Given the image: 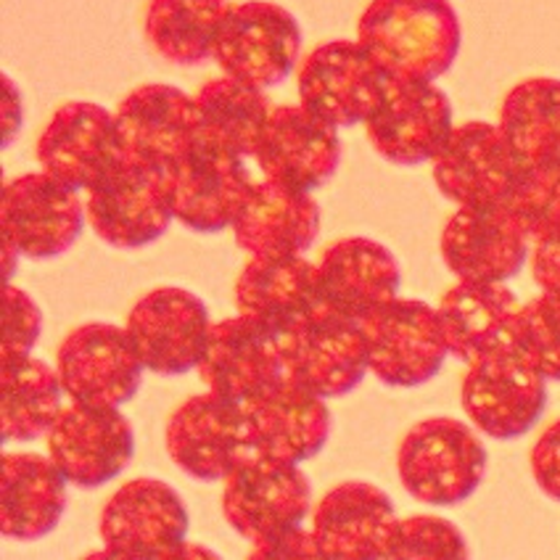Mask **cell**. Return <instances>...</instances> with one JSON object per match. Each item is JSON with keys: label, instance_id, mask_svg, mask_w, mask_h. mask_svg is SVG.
I'll list each match as a JSON object with an SVG mask.
<instances>
[{"label": "cell", "instance_id": "6da1fadb", "mask_svg": "<svg viewBox=\"0 0 560 560\" xmlns=\"http://www.w3.org/2000/svg\"><path fill=\"white\" fill-rule=\"evenodd\" d=\"M358 40L389 78L436 82L460 54L463 27L450 0H371Z\"/></svg>", "mask_w": 560, "mask_h": 560}, {"label": "cell", "instance_id": "7a4b0ae2", "mask_svg": "<svg viewBox=\"0 0 560 560\" xmlns=\"http://www.w3.org/2000/svg\"><path fill=\"white\" fill-rule=\"evenodd\" d=\"M487 468L489 452L479 431L457 418L420 420L397 450V474L405 492L434 508L468 502L479 492Z\"/></svg>", "mask_w": 560, "mask_h": 560}, {"label": "cell", "instance_id": "3957f363", "mask_svg": "<svg viewBox=\"0 0 560 560\" xmlns=\"http://www.w3.org/2000/svg\"><path fill=\"white\" fill-rule=\"evenodd\" d=\"M460 402L476 431L494 442H515L547 410V378L508 339L468 362Z\"/></svg>", "mask_w": 560, "mask_h": 560}, {"label": "cell", "instance_id": "277c9868", "mask_svg": "<svg viewBox=\"0 0 560 560\" xmlns=\"http://www.w3.org/2000/svg\"><path fill=\"white\" fill-rule=\"evenodd\" d=\"M164 442L172 463L203 483L225 481L259 452L246 405L214 392L196 394L177 407L167 420Z\"/></svg>", "mask_w": 560, "mask_h": 560}, {"label": "cell", "instance_id": "5b68a950", "mask_svg": "<svg viewBox=\"0 0 560 560\" xmlns=\"http://www.w3.org/2000/svg\"><path fill=\"white\" fill-rule=\"evenodd\" d=\"M188 529L186 502L162 479L122 483L101 511V539L109 558H190L199 547L186 542Z\"/></svg>", "mask_w": 560, "mask_h": 560}, {"label": "cell", "instance_id": "8992f818", "mask_svg": "<svg viewBox=\"0 0 560 560\" xmlns=\"http://www.w3.org/2000/svg\"><path fill=\"white\" fill-rule=\"evenodd\" d=\"M88 222L112 249H145L170 231L175 220L167 170L122 156L88 190Z\"/></svg>", "mask_w": 560, "mask_h": 560}, {"label": "cell", "instance_id": "52a82bcc", "mask_svg": "<svg viewBox=\"0 0 560 560\" xmlns=\"http://www.w3.org/2000/svg\"><path fill=\"white\" fill-rule=\"evenodd\" d=\"M299 56L302 27L289 9L270 0L231 3L214 43V61L222 74L267 91L289 80Z\"/></svg>", "mask_w": 560, "mask_h": 560}, {"label": "cell", "instance_id": "ba28073f", "mask_svg": "<svg viewBox=\"0 0 560 560\" xmlns=\"http://www.w3.org/2000/svg\"><path fill=\"white\" fill-rule=\"evenodd\" d=\"M392 78L360 40H330L299 63V104L336 130L365 125L384 101Z\"/></svg>", "mask_w": 560, "mask_h": 560}, {"label": "cell", "instance_id": "9c48e42d", "mask_svg": "<svg viewBox=\"0 0 560 560\" xmlns=\"http://www.w3.org/2000/svg\"><path fill=\"white\" fill-rule=\"evenodd\" d=\"M222 483L225 521L252 545L299 529L312 513L310 479L296 463L257 452Z\"/></svg>", "mask_w": 560, "mask_h": 560}, {"label": "cell", "instance_id": "30bf717a", "mask_svg": "<svg viewBox=\"0 0 560 560\" xmlns=\"http://www.w3.org/2000/svg\"><path fill=\"white\" fill-rule=\"evenodd\" d=\"M371 373L397 389L434 381L450 358L439 315L420 299H394L360 323Z\"/></svg>", "mask_w": 560, "mask_h": 560}, {"label": "cell", "instance_id": "8fae6325", "mask_svg": "<svg viewBox=\"0 0 560 560\" xmlns=\"http://www.w3.org/2000/svg\"><path fill=\"white\" fill-rule=\"evenodd\" d=\"M56 371L72 402L122 407L140 392L145 365L127 328L85 323L61 341Z\"/></svg>", "mask_w": 560, "mask_h": 560}, {"label": "cell", "instance_id": "7c38bea8", "mask_svg": "<svg viewBox=\"0 0 560 560\" xmlns=\"http://www.w3.org/2000/svg\"><path fill=\"white\" fill-rule=\"evenodd\" d=\"M125 328L145 371L175 378L199 371L212 320L207 304L194 291L162 285L132 304Z\"/></svg>", "mask_w": 560, "mask_h": 560}, {"label": "cell", "instance_id": "4fadbf2b", "mask_svg": "<svg viewBox=\"0 0 560 560\" xmlns=\"http://www.w3.org/2000/svg\"><path fill=\"white\" fill-rule=\"evenodd\" d=\"M285 375L323 399L352 394L371 373L360 323L326 307L280 334Z\"/></svg>", "mask_w": 560, "mask_h": 560}, {"label": "cell", "instance_id": "5bb4252c", "mask_svg": "<svg viewBox=\"0 0 560 560\" xmlns=\"http://www.w3.org/2000/svg\"><path fill=\"white\" fill-rule=\"evenodd\" d=\"M452 130L455 117L450 95L442 88L434 82L394 78L378 109L365 122L375 154L397 167H420L434 162Z\"/></svg>", "mask_w": 560, "mask_h": 560}, {"label": "cell", "instance_id": "9a60e30c", "mask_svg": "<svg viewBox=\"0 0 560 560\" xmlns=\"http://www.w3.org/2000/svg\"><path fill=\"white\" fill-rule=\"evenodd\" d=\"M46 442L50 460L80 489H98L114 481L136 455V431L119 407L63 405Z\"/></svg>", "mask_w": 560, "mask_h": 560}, {"label": "cell", "instance_id": "2e32d148", "mask_svg": "<svg viewBox=\"0 0 560 560\" xmlns=\"http://www.w3.org/2000/svg\"><path fill=\"white\" fill-rule=\"evenodd\" d=\"M85 220L80 190L63 186L48 172H30L5 183L0 222L24 259L61 257L78 244Z\"/></svg>", "mask_w": 560, "mask_h": 560}, {"label": "cell", "instance_id": "e0dca14e", "mask_svg": "<svg viewBox=\"0 0 560 560\" xmlns=\"http://www.w3.org/2000/svg\"><path fill=\"white\" fill-rule=\"evenodd\" d=\"M529 233L505 203L457 207L442 231V259L457 280L508 283L532 257Z\"/></svg>", "mask_w": 560, "mask_h": 560}, {"label": "cell", "instance_id": "ac0fdd59", "mask_svg": "<svg viewBox=\"0 0 560 560\" xmlns=\"http://www.w3.org/2000/svg\"><path fill=\"white\" fill-rule=\"evenodd\" d=\"M431 167L444 199L457 207H479L505 201L524 162L502 136L500 125L470 119L455 125Z\"/></svg>", "mask_w": 560, "mask_h": 560}, {"label": "cell", "instance_id": "d6986e66", "mask_svg": "<svg viewBox=\"0 0 560 560\" xmlns=\"http://www.w3.org/2000/svg\"><path fill=\"white\" fill-rule=\"evenodd\" d=\"M122 156L117 117L93 101L59 106L37 138L43 172L72 190H91Z\"/></svg>", "mask_w": 560, "mask_h": 560}, {"label": "cell", "instance_id": "ffe728a7", "mask_svg": "<svg viewBox=\"0 0 560 560\" xmlns=\"http://www.w3.org/2000/svg\"><path fill=\"white\" fill-rule=\"evenodd\" d=\"M114 117L122 154L156 170L175 167L201 140L196 98L164 82L127 93Z\"/></svg>", "mask_w": 560, "mask_h": 560}, {"label": "cell", "instance_id": "44dd1931", "mask_svg": "<svg viewBox=\"0 0 560 560\" xmlns=\"http://www.w3.org/2000/svg\"><path fill=\"white\" fill-rule=\"evenodd\" d=\"M175 220L194 233L233 228L254 188L244 159L199 140L175 167L167 170Z\"/></svg>", "mask_w": 560, "mask_h": 560}, {"label": "cell", "instance_id": "7402d4cb", "mask_svg": "<svg viewBox=\"0 0 560 560\" xmlns=\"http://www.w3.org/2000/svg\"><path fill=\"white\" fill-rule=\"evenodd\" d=\"M254 159L267 180L312 194L339 170V130L302 104L272 106Z\"/></svg>", "mask_w": 560, "mask_h": 560}, {"label": "cell", "instance_id": "603a6c76", "mask_svg": "<svg viewBox=\"0 0 560 560\" xmlns=\"http://www.w3.org/2000/svg\"><path fill=\"white\" fill-rule=\"evenodd\" d=\"M199 375L209 392L249 405L285 375L280 336L241 312L212 323Z\"/></svg>", "mask_w": 560, "mask_h": 560}, {"label": "cell", "instance_id": "cb8c5ba5", "mask_svg": "<svg viewBox=\"0 0 560 560\" xmlns=\"http://www.w3.org/2000/svg\"><path fill=\"white\" fill-rule=\"evenodd\" d=\"M397 521L384 489L368 481H343L315 505L312 534L323 558L375 560L389 556Z\"/></svg>", "mask_w": 560, "mask_h": 560}, {"label": "cell", "instance_id": "d4e9b609", "mask_svg": "<svg viewBox=\"0 0 560 560\" xmlns=\"http://www.w3.org/2000/svg\"><path fill=\"white\" fill-rule=\"evenodd\" d=\"M315 267L323 307L354 323L394 302L402 285L397 257L373 238L336 241Z\"/></svg>", "mask_w": 560, "mask_h": 560}, {"label": "cell", "instance_id": "484cf974", "mask_svg": "<svg viewBox=\"0 0 560 560\" xmlns=\"http://www.w3.org/2000/svg\"><path fill=\"white\" fill-rule=\"evenodd\" d=\"M320 207L307 190L259 180L233 222L235 244L252 257L307 254L320 233Z\"/></svg>", "mask_w": 560, "mask_h": 560}, {"label": "cell", "instance_id": "4316f807", "mask_svg": "<svg viewBox=\"0 0 560 560\" xmlns=\"http://www.w3.org/2000/svg\"><path fill=\"white\" fill-rule=\"evenodd\" d=\"M326 402L328 399L283 375L276 386L246 405L257 450L296 466L320 455L330 436Z\"/></svg>", "mask_w": 560, "mask_h": 560}, {"label": "cell", "instance_id": "83f0119b", "mask_svg": "<svg viewBox=\"0 0 560 560\" xmlns=\"http://www.w3.org/2000/svg\"><path fill=\"white\" fill-rule=\"evenodd\" d=\"M235 307L272 334H285L323 307L317 267L304 254L252 257L235 280Z\"/></svg>", "mask_w": 560, "mask_h": 560}, {"label": "cell", "instance_id": "f1b7e54d", "mask_svg": "<svg viewBox=\"0 0 560 560\" xmlns=\"http://www.w3.org/2000/svg\"><path fill=\"white\" fill-rule=\"evenodd\" d=\"M67 476L37 452H5L0 483V534L16 542L48 537L67 513Z\"/></svg>", "mask_w": 560, "mask_h": 560}, {"label": "cell", "instance_id": "f546056e", "mask_svg": "<svg viewBox=\"0 0 560 560\" xmlns=\"http://www.w3.org/2000/svg\"><path fill=\"white\" fill-rule=\"evenodd\" d=\"M518 310L521 302L505 283L457 280L436 307L450 358L470 362L511 339Z\"/></svg>", "mask_w": 560, "mask_h": 560}, {"label": "cell", "instance_id": "4dcf8cb0", "mask_svg": "<svg viewBox=\"0 0 560 560\" xmlns=\"http://www.w3.org/2000/svg\"><path fill=\"white\" fill-rule=\"evenodd\" d=\"M59 371L48 362L32 358L3 360L0 371V436L3 444L37 442L48 436L63 410Z\"/></svg>", "mask_w": 560, "mask_h": 560}, {"label": "cell", "instance_id": "1f68e13d", "mask_svg": "<svg viewBox=\"0 0 560 560\" xmlns=\"http://www.w3.org/2000/svg\"><path fill=\"white\" fill-rule=\"evenodd\" d=\"M196 109L203 143L249 159L257 154L272 106L265 91L222 74L218 80L203 82L196 93Z\"/></svg>", "mask_w": 560, "mask_h": 560}, {"label": "cell", "instance_id": "d6a6232c", "mask_svg": "<svg viewBox=\"0 0 560 560\" xmlns=\"http://www.w3.org/2000/svg\"><path fill=\"white\" fill-rule=\"evenodd\" d=\"M228 9V0H149L143 35L164 61L199 67L214 59V43Z\"/></svg>", "mask_w": 560, "mask_h": 560}, {"label": "cell", "instance_id": "836d02e7", "mask_svg": "<svg viewBox=\"0 0 560 560\" xmlns=\"http://www.w3.org/2000/svg\"><path fill=\"white\" fill-rule=\"evenodd\" d=\"M498 125L524 164L560 162V80L529 78L513 85Z\"/></svg>", "mask_w": 560, "mask_h": 560}, {"label": "cell", "instance_id": "e575fe53", "mask_svg": "<svg viewBox=\"0 0 560 560\" xmlns=\"http://www.w3.org/2000/svg\"><path fill=\"white\" fill-rule=\"evenodd\" d=\"M532 241L560 228V162L524 164L508 199L502 201Z\"/></svg>", "mask_w": 560, "mask_h": 560}, {"label": "cell", "instance_id": "d590c367", "mask_svg": "<svg viewBox=\"0 0 560 560\" xmlns=\"http://www.w3.org/2000/svg\"><path fill=\"white\" fill-rule=\"evenodd\" d=\"M511 341L547 381H560V299L542 291L521 304Z\"/></svg>", "mask_w": 560, "mask_h": 560}, {"label": "cell", "instance_id": "8d00e7d4", "mask_svg": "<svg viewBox=\"0 0 560 560\" xmlns=\"http://www.w3.org/2000/svg\"><path fill=\"white\" fill-rule=\"evenodd\" d=\"M470 556L466 534L442 515H407L397 521L389 556L405 560H460Z\"/></svg>", "mask_w": 560, "mask_h": 560}, {"label": "cell", "instance_id": "74e56055", "mask_svg": "<svg viewBox=\"0 0 560 560\" xmlns=\"http://www.w3.org/2000/svg\"><path fill=\"white\" fill-rule=\"evenodd\" d=\"M43 312L27 291L3 285V360L27 358L40 339Z\"/></svg>", "mask_w": 560, "mask_h": 560}, {"label": "cell", "instance_id": "f35d334b", "mask_svg": "<svg viewBox=\"0 0 560 560\" xmlns=\"http://www.w3.org/2000/svg\"><path fill=\"white\" fill-rule=\"evenodd\" d=\"M529 466L545 498L560 502V418L539 434L529 452Z\"/></svg>", "mask_w": 560, "mask_h": 560}, {"label": "cell", "instance_id": "ab89813d", "mask_svg": "<svg viewBox=\"0 0 560 560\" xmlns=\"http://www.w3.org/2000/svg\"><path fill=\"white\" fill-rule=\"evenodd\" d=\"M529 262L539 291L560 299V228L534 241Z\"/></svg>", "mask_w": 560, "mask_h": 560}, {"label": "cell", "instance_id": "60d3db41", "mask_svg": "<svg viewBox=\"0 0 560 560\" xmlns=\"http://www.w3.org/2000/svg\"><path fill=\"white\" fill-rule=\"evenodd\" d=\"M252 558L299 560V558H323V556H320V547L315 542V534L304 532L302 526H299V529L278 534V537H270L265 539V542L254 545Z\"/></svg>", "mask_w": 560, "mask_h": 560}]
</instances>
